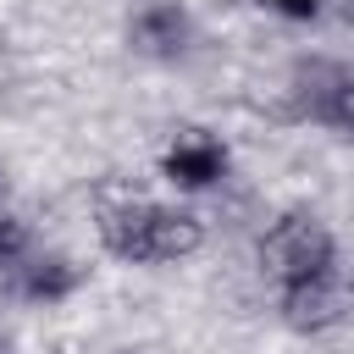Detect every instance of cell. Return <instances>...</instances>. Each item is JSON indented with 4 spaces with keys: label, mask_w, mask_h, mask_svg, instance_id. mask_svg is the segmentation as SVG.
I'll return each mask as SVG.
<instances>
[{
    "label": "cell",
    "mask_w": 354,
    "mask_h": 354,
    "mask_svg": "<svg viewBox=\"0 0 354 354\" xmlns=\"http://www.w3.org/2000/svg\"><path fill=\"white\" fill-rule=\"evenodd\" d=\"M83 277H88V266H77L72 254H28L17 266V293L33 304H61L83 288Z\"/></svg>",
    "instance_id": "52a82bcc"
},
{
    "label": "cell",
    "mask_w": 354,
    "mask_h": 354,
    "mask_svg": "<svg viewBox=\"0 0 354 354\" xmlns=\"http://www.w3.org/2000/svg\"><path fill=\"white\" fill-rule=\"evenodd\" d=\"M266 11H277V17H288V22H310L315 11H321V0H260Z\"/></svg>",
    "instance_id": "9c48e42d"
},
{
    "label": "cell",
    "mask_w": 354,
    "mask_h": 354,
    "mask_svg": "<svg viewBox=\"0 0 354 354\" xmlns=\"http://www.w3.org/2000/svg\"><path fill=\"white\" fill-rule=\"evenodd\" d=\"M304 116L354 138V72H343V66H310L304 72Z\"/></svg>",
    "instance_id": "8992f818"
},
{
    "label": "cell",
    "mask_w": 354,
    "mask_h": 354,
    "mask_svg": "<svg viewBox=\"0 0 354 354\" xmlns=\"http://www.w3.org/2000/svg\"><path fill=\"white\" fill-rule=\"evenodd\" d=\"M332 260H337V238L315 210H282L260 238V266H266V277L277 288L299 282V277H310V271H321Z\"/></svg>",
    "instance_id": "7a4b0ae2"
},
{
    "label": "cell",
    "mask_w": 354,
    "mask_h": 354,
    "mask_svg": "<svg viewBox=\"0 0 354 354\" xmlns=\"http://www.w3.org/2000/svg\"><path fill=\"white\" fill-rule=\"evenodd\" d=\"M0 199H6V171H0Z\"/></svg>",
    "instance_id": "8fae6325"
},
{
    "label": "cell",
    "mask_w": 354,
    "mask_h": 354,
    "mask_svg": "<svg viewBox=\"0 0 354 354\" xmlns=\"http://www.w3.org/2000/svg\"><path fill=\"white\" fill-rule=\"evenodd\" d=\"M28 254H33V232H28V221L0 210V271H17Z\"/></svg>",
    "instance_id": "ba28073f"
},
{
    "label": "cell",
    "mask_w": 354,
    "mask_h": 354,
    "mask_svg": "<svg viewBox=\"0 0 354 354\" xmlns=\"http://www.w3.org/2000/svg\"><path fill=\"white\" fill-rule=\"evenodd\" d=\"M227 166H232L227 144H221V138H210L205 127L177 133V138H171V149L160 155V177H166L171 188H183V194H205V188H216V183L227 177Z\"/></svg>",
    "instance_id": "277c9868"
},
{
    "label": "cell",
    "mask_w": 354,
    "mask_h": 354,
    "mask_svg": "<svg viewBox=\"0 0 354 354\" xmlns=\"http://www.w3.org/2000/svg\"><path fill=\"white\" fill-rule=\"evenodd\" d=\"M0 354H17V343H11V332H0Z\"/></svg>",
    "instance_id": "30bf717a"
},
{
    "label": "cell",
    "mask_w": 354,
    "mask_h": 354,
    "mask_svg": "<svg viewBox=\"0 0 354 354\" xmlns=\"http://www.w3.org/2000/svg\"><path fill=\"white\" fill-rule=\"evenodd\" d=\"M94 232L105 243V254L127 260V266H166V260H188L205 243V221L194 210L177 205H155V199H111L94 216Z\"/></svg>",
    "instance_id": "6da1fadb"
},
{
    "label": "cell",
    "mask_w": 354,
    "mask_h": 354,
    "mask_svg": "<svg viewBox=\"0 0 354 354\" xmlns=\"http://www.w3.org/2000/svg\"><path fill=\"white\" fill-rule=\"evenodd\" d=\"M122 354H133V348H122Z\"/></svg>",
    "instance_id": "7c38bea8"
},
{
    "label": "cell",
    "mask_w": 354,
    "mask_h": 354,
    "mask_svg": "<svg viewBox=\"0 0 354 354\" xmlns=\"http://www.w3.org/2000/svg\"><path fill=\"white\" fill-rule=\"evenodd\" d=\"M127 39L149 61H177L188 50V11H183V0H133Z\"/></svg>",
    "instance_id": "5b68a950"
},
{
    "label": "cell",
    "mask_w": 354,
    "mask_h": 354,
    "mask_svg": "<svg viewBox=\"0 0 354 354\" xmlns=\"http://www.w3.org/2000/svg\"><path fill=\"white\" fill-rule=\"evenodd\" d=\"M277 310L293 332H332L354 315V271L343 260L299 277V282H282L277 288Z\"/></svg>",
    "instance_id": "3957f363"
}]
</instances>
